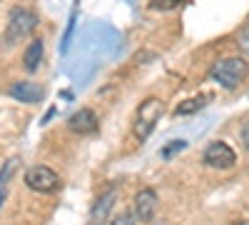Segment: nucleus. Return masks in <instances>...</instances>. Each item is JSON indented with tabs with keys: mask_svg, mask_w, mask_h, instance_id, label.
Returning <instances> with one entry per match:
<instances>
[{
	"mask_svg": "<svg viewBox=\"0 0 249 225\" xmlns=\"http://www.w3.org/2000/svg\"><path fill=\"white\" fill-rule=\"evenodd\" d=\"M3 200H5V193H3V190H0V205H3Z\"/></svg>",
	"mask_w": 249,
	"mask_h": 225,
	"instance_id": "obj_17",
	"label": "nucleus"
},
{
	"mask_svg": "<svg viewBox=\"0 0 249 225\" xmlns=\"http://www.w3.org/2000/svg\"><path fill=\"white\" fill-rule=\"evenodd\" d=\"M202 105H204V98H190V100H184L182 105L175 108V115H190V113H197Z\"/></svg>",
	"mask_w": 249,
	"mask_h": 225,
	"instance_id": "obj_11",
	"label": "nucleus"
},
{
	"mask_svg": "<svg viewBox=\"0 0 249 225\" xmlns=\"http://www.w3.org/2000/svg\"><path fill=\"white\" fill-rule=\"evenodd\" d=\"M162 115V100L157 98H147L144 103L140 105L137 115H135V133L137 138H147L152 130H155V123L160 120Z\"/></svg>",
	"mask_w": 249,
	"mask_h": 225,
	"instance_id": "obj_3",
	"label": "nucleus"
},
{
	"mask_svg": "<svg viewBox=\"0 0 249 225\" xmlns=\"http://www.w3.org/2000/svg\"><path fill=\"white\" fill-rule=\"evenodd\" d=\"M68 128L77 135H90L97 130V115L90 108H80L68 118Z\"/></svg>",
	"mask_w": 249,
	"mask_h": 225,
	"instance_id": "obj_8",
	"label": "nucleus"
},
{
	"mask_svg": "<svg viewBox=\"0 0 249 225\" xmlns=\"http://www.w3.org/2000/svg\"><path fill=\"white\" fill-rule=\"evenodd\" d=\"M8 93H10L15 100H20V103H28V105H35V103H40V100L45 98V88L37 85V83H33V80H18V83L10 85Z\"/></svg>",
	"mask_w": 249,
	"mask_h": 225,
	"instance_id": "obj_6",
	"label": "nucleus"
},
{
	"mask_svg": "<svg viewBox=\"0 0 249 225\" xmlns=\"http://www.w3.org/2000/svg\"><path fill=\"white\" fill-rule=\"evenodd\" d=\"M112 225H137V215L135 213H120Z\"/></svg>",
	"mask_w": 249,
	"mask_h": 225,
	"instance_id": "obj_13",
	"label": "nucleus"
},
{
	"mask_svg": "<svg viewBox=\"0 0 249 225\" xmlns=\"http://www.w3.org/2000/svg\"><path fill=\"white\" fill-rule=\"evenodd\" d=\"M43 53H45V43L40 38H33L30 40V45L25 48L23 53V63H25V70L35 73L40 68V60H43Z\"/></svg>",
	"mask_w": 249,
	"mask_h": 225,
	"instance_id": "obj_10",
	"label": "nucleus"
},
{
	"mask_svg": "<svg viewBox=\"0 0 249 225\" xmlns=\"http://www.w3.org/2000/svg\"><path fill=\"white\" fill-rule=\"evenodd\" d=\"M152 8L155 10H172V8H177V0H155Z\"/></svg>",
	"mask_w": 249,
	"mask_h": 225,
	"instance_id": "obj_15",
	"label": "nucleus"
},
{
	"mask_svg": "<svg viewBox=\"0 0 249 225\" xmlns=\"http://www.w3.org/2000/svg\"><path fill=\"white\" fill-rule=\"evenodd\" d=\"M242 143H244V148L249 150V123H247L244 128H242Z\"/></svg>",
	"mask_w": 249,
	"mask_h": 225,
	"instance_id": "obj_16",
	"label": "nucleus"
},
{
	"mask_svg": "<svg viewBox=\"0 0 249 225\" xmlns=\"http://www.w3.org/2000/svg\"><path fill=\"white\" fill-rule=\"evenodd\" d=\"M184 148H187V143H184V140H172L170 145H164V148L160 150V155H162V158H172L175 153H182Z\"/></svg>",
	"mask_w": 249,
	"mask_h": 225,
	"instance_id": "obj_12",
	"label": "nucleus"
},
{
	"mask_svg": "<svg viewBox=\"0 0 249 225\" xmlns=\"http://www.w3.org/2000/svg\"><path fill=\"white\" fill-rule=\"evenodd\" d=\"M234 225H249V223H234Z\"/></svg>",
	"mask_w": 249,
	"mask_h": 225,
	"instance_id": "obj_18",
	"label": "nucleus"
},
{
	"mask_svg": "<svg viewBox=\"0 0 249 225\" xmlns=\"http://www.w3.org/2000/svg\"><path fill=\"white\" fill-rule=\"evenodd\" d=\"M249 73V65L244 58H222L212 65L210 70V78L214 80L217 85H222L224 90H234L239 83H244V78Z\"/></svg>",
	"mask_w": 249,
	"mask_h": 225,
	"instance_id": "obj_1",
	"label": "nucleus"
},
{
	"mask_svg": "<svg viewBox=\"0 0 249 225\" xmlns=\"http://www.w3.org/2000/svg\"><path fill=\"white\" fill-rule=\"evenodd\" d=\"M239 48L249 55V25H244L242 33H239Z\"/></svg>",
	"mask_w": 249,
	"mask_h": 225,
	"instance_id": "obj_14",
	"label": "nucleus"
},
{
	"mask_svg": "<svg viewBox=\"0 0 249 225\" xmlns=\"http://www.w3.org/2000/svg\"><path fill=\"white\" fill-rule=\"evenodd\" d=\"M37 28V15L28 8H13L8 15V30H5V40L13 43H20L23 38H28L33 30Z\"/></svg>",
	"mask_w": 249,
	"mask_h": 225,
	"instance_id": "obj_2",
	"label": "nucleus"
},
{
	"mask_svg": "<svg viewBox=\"0 0 249 225\" xmlns=\"http://www.w3.org/2000/svg\"><path fill=\"white\" fill-rule=\"evenodd\" d=\"M115 200H117V188H107L105 193L95 200V205L90 210V225H102V223H105L107 220V213L115 205Z\"/></svg>",
	"mask_w": 249,
	"mask_h": 225,
	"instance_id": "obj_9",
	"label": "nucleus"
},
{
	"mask_svg": "<svg viewBox=\"0 0 249 225\" xmlns=\"http://www.w3.org/2000/svg\"><path fill=\"white\" fill-rule=\"evenodd\" d=\"M25 185L35 193H55L60 185V178L48 165H33L25 173Z\"/></svg>",
	"mask_w": 249,
	"mask_h": 225,
	"instance_id": "obj_4",
	"label": "nucleus"
},
{
	"mask_svg": "<svg viewBox=\"0 0 249 225\" xmlns=\"http://www.w3.org/2000/svg\"><path fill=\"white\" fill-rule=\"evenodd\" d=\"M202 160H204V165H210V168L227 170V168H232L237 163V155H234V150L227 145L224 140H214V143H210V145L204 148Z\"/></svg>",
	"mask_w": 249,
	"mask_h": 225,
	"instance_id": "obj_5",
	"label": "nucleus"
},
{
	"mask_svg": "<svg viewBox=\"0 0 249 225\" xmlns=\"http://www.w3.org/2000/svg\"><path fill=\"white\" fill-rule=\"evenodd\" d=\"M157 210V193L152 188H142L135 195V215L140 223H150Z\"/></svg>",
	"mask_w": 249,
	"mask_h": 225,
	"instance_id": "obj_7",
	"label": "nucleus"
}]
</instances>
